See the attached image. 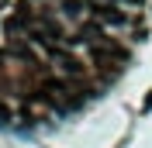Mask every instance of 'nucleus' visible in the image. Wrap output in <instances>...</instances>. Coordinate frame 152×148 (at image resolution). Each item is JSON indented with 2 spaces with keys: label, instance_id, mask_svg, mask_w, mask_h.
<instances>
[{
  "label": "nucleus",
  "instance_id": "obj_1",
  "mask_svg": "<svg viewBox=\"0 0 152 148\" xmlns=\"http://www.w3.org/2000/svg\"><path fill=\"white\" fill-rule=\"evenodd\" d=\"M38 96H42V100H48L56 110H73V107H76V100L69 96V90H66L62 83H42Z\"/></svg>",
  "mask_w": 152,
  "mask_h": 148
},
{
  "label": "nucleus",
  "instance_id": "obj_2",
  "mask_svg": "<svg viewBox=\"0 0 152 148\" xmlns=\"http://www.w3.org/2000/svg\"><path fill=\"white\" fill-rule=\"evenodd\" d=\"M90 14H94V21H100V24H124V21H128V14H124L114 0H94Z\"/></svg>",
  "mask_w": 152,
  "mask_h": 148
},
{
  "label": "nucleus",
  "instance_id": "obj_3",
  "mask_svg": "<svg viewBox=\"0 0 152 148\" xmlns=\"http://www.w3.org/2000/svg\"><path fill=\"white\" fill-rule=\"evenodd\" d=\"M48 55H52V59L59 62V69H62V73L76 76V79L83 76V65H80V59H76V55H69V52H62L59 45H52V48H48Z\"/></svg>",
  "mask_w": 152,
  "mask_h": 148
},
{
  "label": "nucleus",
  "instance_id": "obj_4",
  "mask_svg": "<svg viewBox=\"0 0 152 148\" xmlns=\"http://www.w3.org/2000/svg\"><path fill=\"white\" fill-rule=\"evenodd\" d=\"M76 41H86V45H100V41H107V38H104V28H100V24H86V28L80 31V38H76Z\"/></svg>",
  "mask_w": 152,
  "mask_h": 148
},
{
  "label": "nucleus",
  "instance_id": "obj_5",
  "mask_svg": "<svg viewBox=\"0 0 152 148\" xmlns=\"http://www.w3.org/2000/svg\"><path fill=\"white\" fill-rule=\"evenodd\" d=\"M62 10L66 14H80L83 10V0H62Z\"/></svg>",
  "mask_w": 152,
  "mask_h": 148
},
{
  "label": "nucleus",
  "instance_id": "obj_6",
  "mask_svg": "<svg viewBox=\"0 0 152 148\" xmlns=\"http://www.w3.org/2000/svg\"><path fill=\"white\" fill-rule=\"evenodd\" d=\"M145 110H152V90H149V96H145Z\"/></svg>",
  "mask_w": 152,
  "mask_h": 148
},
{
  "label": "nucleus",
  "instance_id": "obj_7",
  "mask_svg": "<svg viewBox=\"0 0 152 148\" xmlns=\"http://www.w3.org/2000/svg\"><path fill=\"white\" fill-rule=\"evenodd\" d=\"M114 4H118V0H114Z\"/></svg>",
  "mask_w": 152,
  "mask_h": 148
}]
</instances>
